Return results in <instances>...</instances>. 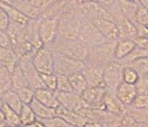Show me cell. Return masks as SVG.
Wrapping results in <instances>:
<instances>
[{
  "instance_id": "1",
  "label": "cell",
  "mask_w": 148,
  "mask_h": 127,
  "mask_svg": "<svg viewBox=\"0 0 148 127\" xmlns=\"http://www.w3.org/2000/svg\"><path fill=\"white\" fill-rule=\"evenodd\" d=\"M51 49L56 54L84 63L88 58L90 50V47L78 39L64 38H57L52 44Z\"/></svg>"
},
{
  "instance_id": "2",
  "label": "cell",
  "mask_w": 148,
  "mask_h": 127,
  "mask_svg": "<svg viewBox=\"0 0 148 127\" xmlns=\"http://www.w3.org/2000/svg\"><path fill=\"white\" fill-rule=\"evenodd\" d=\"M32 63L40 74L54 73L55 56L51 47L44 45L36 50L33 55Z\"/></svg>"
},
{
  "instance_id": "3",
  "label": "cell",
  "mask_w": 148,
  "mask_h": 127,
  "mask_svg": "<svg viewBox=\"0 0 148 127\" xmlns=\"http://www.w3.org/2000/svg\"><path fill=\"white\" fill-rule=\"evenodd\" d=\"M33 55L34 54H29L21 56V58H19L18 64L20 65V66L23 71L26 79L28 81L29 87H30L34 90L45 88L42 80L41 74L37 72L32 63Z\"/></svg>"
},
{
  "instance_id": "4",
  "label": "cell",
  "mask_w": 148,
  "mask_h": 127,
  "mask_svg": "<svg viewBox=\"0 0 148 127\" xmlns=\"http://www.w3.org/2000/svg\"><path fill=\"white\" fill-rule=\"evenodd\" d=\"M124 65L114 60L107 63L104 67V83L107 90L116 91L123 82V71Z\"/></svg>"
},
{
  "instance_id": "5",
  "label": "cell",
  "mask_w": 148,
  "mask_h": 127,
  "mask_svg": "<svg viewBox=\"0 0 148 127\" xmlns=\"http://www.w3.org/2000/svg\"><path fill=\"white\" fill-rule=\"evenodd\" d=\"M60 20L41 19L38 26V34L43 45L51 47L59 35Z\"/></svg>"
},
{
  "instance_id": "6",
  "label": "cell",
  "mask_w": 148,
  "mask_h": 127,
  "mask_svg": "<svg viewBox=\"0 0 148 127\" xmlns=\"http://www.w3.org/2000/svg\"><path fill=\"white\" fill-rule=\"evenodd\" d=\"M54 56H55L54 73L56 74H63L69 76L77 72H82L85 66V63L83 61L66 58L64 56L56 53H54Z\"/></svg>"
},
{
  "instance_id": "7",
  "label": "cell",
  "mask_w": 148,
  "mask_h": 127,
  "mask_svg": "<svg viewBox=\"0 0 148 127\" xmlns=\"http://www.w3.org/2000/svg\"><path fill=\"white\" fill-rule=\"evenodd\" d=\"M106 93V88L103 87H88L81 94L86 105L91 109L105 110L103 100Z\"/></svg>"
},
{
  "instance_id": "8",
  "label": "cell",
  "mask_w": 148,
  "mask_h": 127,
  "mask_svg": "<svg viewBox=\"0 0 148 127\" xmlns=\"http://www.w3.org/2000/svg\"><path fill=\"white\" fill-rule=\"evenodd\" d=\"M91 22L97 27L102 36L108 41H114L120 39L119 30L114 21L110 18H96Z\"/></svg>"
},
{
  "instance_id": "9",
  "label": "cell",
  "mask_w": 148,
  "mask_h": 127,
  "mask_svg": "<svg viewBox=\"0 0 148 127\" xmlns=\"http://www.w3.org/2000/svg\"><path fill=\"white\" fill-rule=\"evenodd\" d=\"M56 97L60 106L77 112L85 106L82 96L75 92H55Z\"/></svg>"
},
{
  "instance_id": "10",
  "label": "cell",
  "mask_w": 148,
  "mask_h": 127,
  "mask_svg": "<svg viewBox=\"0 0 148 127\" xmlns=\"http://www.w3.org/2000/svg\"><path fill=\"white\" fill-rule=\"evenodd\" d=\"M104 67L105 65L85 64L82 73L90 87L106 88L104 83Z\"/></svg>"
},
{
  "instance_id": "11",
  "label": "cell",
  "mask_w": 148,
  "mask_h": 127,
  "mask_svg": "<svg viewBox=\"0 0 148 127\" xmlns=\"http://www.w3.org/2000/svg\"><path fill=\"white\" fill-rule=\"evenodd\" d=\"M56 116L63 118L72 127H84V125L89 122L87 118L82 116L79 113L66 109L62 106H59L56 109Z\"/></svg>"
},
{
  "instance_id": "12",
  "label": "cell",
  "mask_w": 148,
  "mask_h": 127,
  "mask_svg": "<svg viewBox=\"0 0 148 127\" xmlns=\"http://www.w3.org/2000/svg\"><path fill=\"white\" fill-rule=\"evenodd\" d=\"M10 5L15 7L29 20L41 19V12L33 4L32 0H12L6 1Z\"/></svg>"
},
{
  "instance_id": "13",
  "label": "cell",
  "mask_w": 148,
  "mask_h": 127,
  "mask_svg": "<svg viewBox=\"0 0 148 127\" xmlns=\"http://www.w3.org/2000/svg\"><path fill=\"white\" fill-rule=\"evenodd\" d=\"M115 94L119 101L127 108L130 107L138 95L136 85H130L122 82L115 91Z\"/></svg>"
},
{
  "instance_id": "14",
  "label": "cell",
  "mask_w": 148,
  "mask_h": 127,
  "mask_svg": "<svg viewBox=\"0 0 148 127\" xmlns=\"http://www.w3.org/2000/svg\"><path fill=\"white\" fill-rule=\"evenodd\" d=\"M103 104L105 110L118 116H122L123 113H124L128 109L126 106H124L119 101L114 91H110L107 89L103 100Z\"/></svg>"
},
{
  "instance_id": "15",
  "label": "cell",
  "mask_w": 148,
  "mask_h": 127,
  "mask_svg": "<svg viewBox=\"0 0 148 127\" xmlns=\"http://www.w3.org/2000/svg\"><path fill=\"white\" fill-rule=\"evenodd\" d=\"M134 40L130 39H120L116 41L114 49V60L121 61L129 56L132 50L136 48Z\"/></svg>"
},
{
  "instance_id": "16",
  "label": "cell",
  "mask_w": 148,
  "mask_h": 127,
  "mask_svg": "<svg viewBox=\"0 0 148 127\" xmlns=\"http://www.w3.org/2000/svg\"><path fill=\"white\" fill-rule=\"evenodd\" d=\"M35 98L39 103L49 108L57 109L60 106L55 92L51 91L47 88H40L35 90Z\"/></svg>"
},
{
  "instance_id": "17",
  "label": "cell",
  "mask_w": 148,
  "mask_h": 127,
  "mask_svg": "<svg viewBox=\"0 0 148 127\" xmlns=\"http://www.w3.org/2000/svg\"><path fill=\"white\" fill-rule=\"evenodd\" d=\"M0 6L5 11L11 22H13L21 26H26L29 23L30 20L28 17H26L24 14H22L15 7L10 5L6 1H0Z\"/></svg>"
},
{
  "instance_id": "18",
  "label": "cell",
  "mask_w": 148,
  "mask_h": 127,
  "mask_svg": "<svg viewBox=\"0 0 148 127\" xmlns=\"http://www.w3.org/2000/svg\"><path fill=\"white\" fill-rule=\"evenodd\" d=\"M2 100L4 102V104L11 108L17 113H19L23 106V103L21 102V98L19 97L18 94L14 89L8 90L3 94H0Z\"/></svg>"
},
{
  "instance_id": "19",
  "label": "cell",
  "mask_w": 148,
  "mask_h": 127,
  "mask_svg": "<svg viewBox=\"0 0 148 127\" xmlns=\"http://www.w3.org/2000/svg\"><path fill=\"white\" fill-rule=\"evenodd\" d=\"M29 105L31 106L32 109L34 110L37 119L43 120V119H47V118L56 116V109L49 108V107L42 104L41 103H39L36 98L34 99L33 102Z\"/></svg>"
},
{
  "instance_id": "20",
  "label": "cell",
  "mask_w": 148,
  "mask_h": 127,
  "mask_svg": "<svg viewBox=\"0 0 148 127\" xmlns=\"http://www.w3.org/2000/svg\"><path fill=\"white\" fill-rule=\"evenodd\" d=\"M69 79L71 85V88L73 89V92L80 95L89 87L87 80L82 72H77L69 75Z\"/></svg>"
},
{
  "instance_id": "21",
  "label": "cell",
  "mask_w": 148,
  "mask_h": 127,
  "mask_svg": "<svg viewBox=\"0 0 148 127\" xmlns=\"http://www.w3.org/2000/svg\"><path fill=\"white\" fill-rule=\"evenodd\" d=\"M123 16L132 23H136L137 13L139 7V2L119 1Z\"/></svg>"
},
{
  "instance_id": "22",
  "label": "cell",
  "mask_w": 148,
  "mask_h": 127,
  "mask_svg": "<svg viewBox=\"0 0 148 127\" xmlns=\"http://www.w3.org/2000/svg\"><path fill=\"white\" fill-rule=\"evenodd\" d=\"M12 89L11 70L4 63L0 62V94Z\"/></svg>"
},
{
  "instance_id": "23",
  "label": "cell",
  "mask_w": 148,
  "mask_h": 127,
  "mask_svg": "<svg viewBox=\"0 0 148 127\" xmlns=\"http://www.w3.org/2000/svg\"><path fill=\"white\" fill-rule=\"evenodd\" d=\"M11 74H12V89L16 90V89H19V88H21L24 87H29L28 81L26 79L23 71L18 63L11 70Z\"/></svg>"
},
{
  "instance_id": "24",
  "label": "cell",
  "mask_w": 148,
  "mask_h": 127,
  "mask_svg": "<svg viewBox=\"0 0 148 127\" xmlns=\"http://www.w3.org/2000/svg\"><path fill=\"white\" fill-rule=\"evenodd\" d=\"M2 112L4 115V121L6 126H13V125H18L21 124L19 113L12 109L5 104H4L2 108Z\"/></svg>"
},
{
  "instance_id": "25",
  "label": "cell",
  "mask_w": 148,
  "mask_h": 127,
  "mask_svg": "<svg viewBox=\"0 0 148 127\" xmlns=\"http://www.w3.org/2000/svg\"><path fill=\"white\" fill-rule=\"evenodd\" d=\"M19 117L21 124L24 126L35 122L37 119L34 110L29 104H23L21 111L19 112Z\"/></svg>"
},
{
  "instance_id": "26",
  "label": "cell",
  "mask_w": 148,
  "mask_h": 127,
  "mask_svg": "<svg viewBox=\"0 0 148 127\" xmlns=\"http://www.w3.org/2000/svg\"><path fill=\"white\" fill-rule=\"evenodd\" d=\"M147 56H148V49L136 46V48L132 50V52L129 56H127L124 59L121 60L119 62L121 64H123V65H128L130 63L133 61L143 58H147Z\"/></svg>"
},
{
  "instance_id": "27",
  "label": "cell",
  "mask_w": 148,
  "mask_h": 127,
  "mask_svg": "<svg viewBox=\"0 0 148 127\" xmlns=\"http://www.w3.org/2000/svg\"><path fill=\"white\" fill-rule=\"evenodd\" d=\"M138 73L140 77H145L148 74V56L135 60L128 65Z\"/></svg>"
},
{
  "instance_id": "28",
  "label": "cell",
  "mask_w": 148,
  "mask_h": 127,
  "mask_svg": "<svg viewBox=\"0 0 148 127\" xmlns=\"http://www.w3.org/2000/svg\"><path fill=\"white\" fill-rule=\"evenodd\" d=\"M140 76L133 68L128 65H124L123 71V82L130 84V85H136Z\"/></svg>"
},
{
  "instance_id": "29",
  "label": "cell",
  "mask_w": 148,
  "mask_h": 127,
  "mask_svg": "<svg viewBox=\"0 0 148 127\" xmlns=\"http://www.w3.org/2000/svg\"><path fill=\"white\" fill-rule=\"evenodd\" d=\"M23 104H30L35 99V90L30 87H24L15 90Z\"/></svg>"
},
{
  "instance_id": "30",
  "label": "cell",
  "mask_w": 148,
  "mask_h": 127,
  "mask_svg": "<svg viewBox=\"0 0 148 127\" xmlns=\"http://www.w3.org/2000/svg\"><path fill=\"white\" fill-rule=\"evenodd\" d=\"M42 80L45 88L56 92L57 91V85H58V77L56 73L51 74H41Z\"/></svg>"
},
{
  "instance_id": "31",
  "label": "cell",
  "mask_w": 148,
  "mask_h": 127,
  "mask_svg": "<svg viewBox=\"0 0 148 127\" xmlns=\"http://www.w3.org/2000/svg\"><path fill=\"white\" fill-rule=\"evenodd\" d=\"M58 85L56 92H73L71 85L69 79V76L63 74H57Z\"/></svg>"
},
{
  "instance_id": "32",
  "label": "cell",
  "mask_w": 148,
  "mask_h": 127,
  "mask_svg": "<svg viewBox=\"0 0 148 127\" xmlns=\"http://www.w3.org/2000/svg\"><path fill=\"white\" fill-rule=\"evenodd\" d=\"M41 121L44 123L45 127H66V126H70L63 118H61L58 116L52 117H50L47 119H43Z\"/></svg>"
},
{
  "instance_id": "33",
  "label": "cell",
  "mask_w": 148,
  "mask_h": 127,
  "mask_svg": "<svg viewBox=\"0 0 148 127\" xmlns=\"http://www.w3.org/2000/svg\"><path fill=\"white\" fill-rule=\"evenodd\" d=\"M134 109H147L148 108V94H138L132 105L130 106Z\"/></svg>"
},
{
  "instance_id": "34",
  "label": "cell",
  "mask_w": 148,
  "mask_h": 127,
  "mask_svg": "<svg viewBox=\"0 0 148 127\" xmlns=\"http://www.w3.org/2000/svg\"><path fill=\"white\" fill-rule=\"evenodd\" d=\"M11 24V20L5 11L0 6V29L6 32Z\"/></svg>"
},
{
  "instance_id": "35",
  "label": "cell",
  "mask_w": 148,
  "mask_h": 127,
  "mask_svg": "<svg viewBox=\"0 0 148 127\" xmlns=\"http://www.w3.org/2000/svg\"><path fill=\"white\" fill-rule=\"evenodd\" d=\"M138 94H148V79L145 77H140L136 84Z\"/></svg>"
},
{
  "instance_id": "36",
  "label": "cell",
  "mask_w": 148,
  "mask_h": 127,
  "mask_svg": "<svg viewBox=\"0 0 148 127\" xmlns=\"http://www.w3.org/2000/svg\"><path fill=\"white\" fill-rule=\"evenodd\" d=\"M84 127H106V125L101 123H99V122L89 121L84 125Z\"/></svg>"
},
{
  "instance_id": "37",
  "label": "cell",
  "mask_w": 148,
  "mask_h": 127,
  "mask_svg": "<svg viewBox=\"0 0 148 127\" xmlns=\"http://www.w3.org/2000/svg\"><path fill=\"white\" fill-rule=\"evenodd\" d=\"M25 127H45V125L44 124V123L41 120L36 119L35 122H33L28 125H25Z\"/></svg>"
},
{
  "instance_id": "38",
  "label": "cell",
  "mask_w": 148,
  "mask_h": 127,
  "mask_svg": "<svg viewBox=\"0 0 148 127\" xmlns=\"http://www.w3.org/2000/svg\"><path fill=\"white\" fill-rule=\"evenodd\" d=\"M0 122H5L4 121V115H3L2 109H0Z\"/></svg>"
},
{
  "instance_id": "39",
  "label": "cell",
  "mask_w": 148,
  "mask_h": 127,
  "mask_svg": "<svg viewBox=\"0 0 148 127\" xmlns=\"http://www.w3.org/2000/svg\"><path fill=\"white\" fill-rule=\"evenodd\" d=\"M3 106H4V102H3V100H2L1 96H0V109H2Z\"/></svg>"
},
{
  "instance_id": "40",
  "label": "cell",
  "mask_w": 148,
  "mask_h": 127,
  "mask_svg": "<svg viewBox=\"0 0 148 127\" xmlns=\"http://www.w3.org/2000/svg\"><path fill=\"white\" fill-rule=\"evenodd\" d=\"M5 127H25L22 124H18V125H13V126H5Z\"/></svg>"
},
{
  "instance_id": "41",
  "label": "cell",
  "mask_w": 148,
  "mask_h": 127,
  "mask_svg": "<svg viewBox=\"0 0 148 127\" xmlns=\"http://www.w3.org/2000/svg\"><path fill=\"white\" fill-rule=\"evenodd\" d=\"M6 125H5V122H0V127H5Z\"/></svg>"
},
{
  "instance_id": "42",
  "label": "cell",
  "mask_w": 148,
  "mask_h": 127,
  "mask_svg": "<svg viewBox=\"0 0 148 127\" xmlns=\"http://www.w3.org/2000/svg\"><path fill=\"white\" fill-rule=\"evenodd\" d=\"M145 78H146V79H148V74H147V75H146V76H145Z\"/></svg>"
},
{
  "instance_id": "43",
  "label": "cell",
  "mask_w": 148,
  "mask_h": 127,
  "mask_svg": "<svg viewBox=\"0 0 148 127\" xmlns=\"http://www.w3.org/2000/svg\"><path fill=\"white\" fill-rule=\"evenodd\" d=\"M66 127H71V126H66Z\"/></svg>"
}]
</instances>
